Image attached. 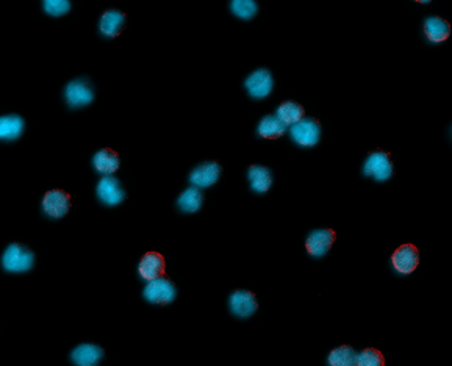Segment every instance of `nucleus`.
I'll return each mask as SVG.
<instances>
[{
	"label": "nucleus",
	"mask_w": 452,
	"mask_h": 366,
	"mask_svg": "<svg viewBox=\"0 0 452 366\" xmlns=\"http://www.w3.org/2000/svg\"><path fill=\"white\" fill-rule=\"evenodd\" d=\"M35 256L29 247L19 243H13L6 247L2 256L3 270L10 272H25L34 268Z\"/></svg>",
	"instance_id": "1"
},
{
	"label": "nucleus",
	"mask_w": 452,
	"mask_h": 366,
	"mask_svg": "<svg viewBox=\"0 0 452 366\" xmlns=\"http://www.w3.org/2000/svg\"><path fill=\"white\" fill-rule=\"evenodd\" d=\"M143 294L149 302L166 305V304H171L175 299L177 290H175V285L169 280V277L161 276L155 280H150V282L146 285V288H144Z\"/></svg>",
	"instance_id": "2"
},
{
	"label": "nucleus",
	"mask_w": 452,
	"mask_h": 366,
	"mask_svg": "<svg viewBox=\"0 0 452 366\" xmlns=\"http://www.w3.org/2000/svg\"><path fill=\"white\" fill-rule=\"evenodd\" d=\"M363 174L371 175V177H374L377 182H385L391 179V175L395 174V168H393L388 154L384 152V150L372 152L368 156V160L365 161Z\"/></svg>",
	"instance_id": "3"
},
{
	"label": "nucleus",
	"mask_w": 452,
	"mask_h": 366,
	"mask_svg": "<svg viewBox=\"0 0 452 366\" xmlns=\"http://www.w3.org/2000/svg\"><path fill=\"white\" fill-rule=\"evenodd\" d=\"M291 138L294 142H298L299 146L312 147L316 145L321 136V126L318 121L310 119V117H304L302 121L294 124L290 129Z\"/></svg>",
	"instance_id": "4"
},
{
	"label": "nucleus",
	"mask_w": 452,
	"mask_h": 366,
	"mask_svg": "<svg viewBox=\"0 0 452 366\" xmlns=\"http://www.w3.org/2000/svg\"><path fill=\"white\" fill-rule=\"evenodd\" d=\"M64 97H66V102L72 108L85 107L94 101V91L87 78H77V80H72L64 89Z\"/></svg>",
	"instance_id": "5"
},
{
	"label": "nucleus",
	"mask_w": 452,
	"mask_h": 366,
	"mask_svg": "<svg viewBox=\"0 0 452 366\" xmlns=\"http://www.w3.org/2000/svg\"><path fill=\"white\" fill-rule=\"evenodd\" d=\"M43 210L50 218H63L71 210V196L63 189H52L43 199Z\"/></svg>",
	"instance_id": "6"
},
{
	"label": "nucleus",
	"mask_w": 452,
	"mask_h": 366,
	"mask_svg": "<svg viewBox=\"0 0 452 366\" xmlns=\"http://www.w3.org/2000/svg\"><path fill=\"white\" fill-rule=\"evenodd\" d=\"M337 233L332 228H316L313 230L305 241V247L313 257H323L330 251L332 244L335 243Z\"/></svg>",
	"instance_id": "7"
},
{
	"label": "nucleus",
	"mask_w": 452,
	"mask_h": 366,
	"mask_svg": "<svg viewBox=\"0 0 452 366\" xmlns=\"http://www.w3.org/2000/svg\"><path fill=\"white\" fill-rule=\"evenodd\" d=\"M246 88L254 99H265L271 94L274 80L270 69H257L246 78Z\"/></svg>",
	"instance_id": "8"
},
{
	"label": "nucleus",
	"mask_w": 452,
	"mask_h": 366,
	"mask_svg": "<svg viewBox=\"0 0 452 366\" xmlns=\"http://www.w3.org/2000/svg\"><path fill=\"white\" fill-rule=\"evenodd\" d=\"M221 173L222 168L218 161L201 163V165L196 166L193 173L189 174V182H191L196 188H208L219 180Z\"/></svg>",
	"instance_id": "9"
},
{
	"label": "nucleus",
	"mask_w": 452,
	"mask_h": 366,
	"mask_svg": "<svg viewBox=\"0 0 452 366\" xmlns=\"http://www.w3.org/2000/svg\"><path fill=\"white\" fill-rule=\"evenodd\" d=\"M97 196L107 205H117L126 199V191L121 186L119 180L113 175H103L97 183Z\"/></svg>",
	"instance_id": "10"
},
{
	"label": "nucleus",
	"mask_w": 452,
	"mask_h": 366,
	"mask_svg": "<svg viewBox=\"0 0 452 366\" xmlns=\"http://www.w3.org/2000/svg\"><path fill=\"white\" fill-rule=\"evenodd\" d=\"M393 266L401 274H410L416 270L419 265V251L414 244L399 246L391 257Z\"/></svg>",
	"instance_id": "11"
},
{
	"label": "nucleus",
	"mask_w": 452,
	"mask_h": 366,
	"mask_svg": "<svg viewBox=\"0 0 452 366\" xmlns=\"http://www.w3.org/2000/svg\"><path fill=\"white\" fill-rule=\"evenodd\" d=\"M228 304H231V310L233 315H237L240 318L252 316L258 309L257 298H255L254 293L247 290L233 291L231 299H228Z\"/></svg>",
	"instance_id": "12"
},
{
	"label": "nucleus",
	"mask_w": 452,
	"mask_h": 366,
	"mask_svg": "<svg viewBox=\"0 0 452 366\" xmlns=\"http://www.w3.org/2000/svg\"><path fill=\"white\" fill-rule=\"evenodd\" d=\"M124 29H126V15L122 11L108 10L103 13L99 22V30L103 36L116 38L122 34Z\"/></svg>",
	"instance_id": "13"
},
{
	"label": "nucleus",
	"mask_w": 452,
	"mask_h": 366,
	"mask_svg": "<svg viewBox=\"0 0 452 366\" xmlns=\"http://www.w3.org/2000/svg\"><path fill=\"white\" fill-rule=\"evenodd\" d=\"M71 358L77 366H99L103 358V349L96 344L85 343L72 351Z\"/></svg>",
	"instance_id": "14"
},
{
	"label": "nucleus",
	"mask_w": 452,
	"mask_h": 366,
	"mask_svg": "<svg viewBox=\"0 0 452 366\" xmlns=\"http://www.w3.org/2000/svg\"><path fill=\"white\" fill-rule=\"evenodd\" d=\"M140 276L144 280H155L163 276L165 272V258L159 252H147L140 261L138 266Z\"/></svg>",
	"instance_id": "15"
},
{
	"label": "nucleus",
	"mask_w": 452,
	"mask_h": 366,
	"mask_svg": "<svg viewBox=\"0 0 452 366\" xmlns=\"http://www.w3.org/2000/svg\"><path fill=\"white\" fill-rule=\"evenodd\" d=\"M424 34L432 43H443L451 35V25L442 17L429 16L424 21Z\"/></svg>",
	"instance_id": "16"
},
{
	"label": "nucleus",
	"mask_w": 452,
	"mask_h": 366,
	"mask_svg": "<svg viewBox=\"0 0 452 366\" xmlns=\"http://www.w3.org/2000/svg\"><path fill=\"white\" fill-rule=\"evenodd\" d=\"M119 163H121L119 156H117V154L113 149H108V147L101 149L93 159L94 169L102 175H111L113 173H116L117 168H119Z\"/></svg>",
	"instance_id": "17"
},
{
	"label": "nucleus",
	"mask_w": 452,
	"mask_h": 366,
	"mask_svg": "<svg viewBox=\"0 0 452 366\" xmlns=\"http://www.w3.org/2000/svg\"><path fill=\"white\" fill-rule=\"evenodd\" d=\"M24 127H25V122L21 116L17 115L2 116V119H0V138L5 141L16 140L22 135Z\"/></svg>",
	"instance_id": "18"
},
{
	"label": "nucleus",
	"mask_w": 452,
	"mask_h": 366,
	"mask_svg": "<svg viewBox=\"0 0 452 366\" xmlns=\"http://www.w3.org/2000/svg\"><path fill=\"white\" fill-rule=\"evenodd\" d=\"M247 177H249V182H251L252 189L257 193H266L272 185V174L270 169L265 166H257V165L251 166L249 168Z\"/></svg>",
	"instance_id": "19"
},
{
	"label": "nucleus",
	"mask_w": 452,
	"mask_h": 366,
	"mask_svg": "<svg viewBox=\"0 0 452 366\" xmlns=\"http://www.w3.org/2000/svg\"><path fill=\"white\" fill-rule=\"evenodd\" d=\"M257 132L261 138L276 140V138H280V136H284V133L286 132V126L279 119L277 116L268 115L260 121Z\"/></svg>",
	"instance_id": "20"
},
{
	"label": "nucleus",
	"mask_w": 452,
	"mask_h": 366,
	"mask_svg": "<svg viewBox=\"0 0 452 366\" xmlns=\"http://www.w3.org/2000/svg\"><path fill=\"white\" fill-rule=\"evenodd\" d=\"M202 204H204V194L196 186L185 189V191L180 194L179 200H177V205H179L180 210L187 213L199 212Z\"/></svg>",
	"instance_id": "21"
},
{
	"label": "nucleus",
	"mask_w": 452,
	"mask_h": 366,
	"mask_svg": "<svg viewBox=\"0 0 452 366\" xmlns=\"http://www.w3.org/2000/svg\"><path fill=\"white\" fill-rule=\"evenodd\" d=\"M305 116L304 108L294 101H286L280 103L277 108V117L285 124V126H294L299 121H302Z\"/></svg>",
	"instance_id": "22"
},
{
	"label": "nucleus",
	"mask_w": 452,
	"mask_h": 366,
	"mask_svg": "<svg viewBox=\"0 0 452 366\" xmlns=\"http://www.w3.org/2000/svg\"><path fill=\"white\" fill-rule=\"evenodd\" d=\"M358 354L356 349L351 346L344 344L340 348L333 349L329 354V365L330 366H357Z\"/></svg>",
	"instance_id": "23"
},
{
	"label": "nucleus",
	"mask_w": 452,
	"mask_h": 366,
	"mask_svg": "<svg viewBox=\"0 0 452 366\" xmlns=\"http://www.w3.org/2000/svg\"><path fill=\"white\" fill-rule=\"evenodd\" d=\"M231 8L241 19H252L257 15V2L254 0H233Z\"/></svg>",
	"instance_id": "24"
},
{
	"label": "nucleus",
	"mask_w": 452,
	"mask_h": 366,
	"mask_svg": "<svg viewBox=\"0 0 452 366\" xmlns=\"http://www.w3.org/2000/svg\"><path fill=\"white\" fill-rule=\"evenodd\" d=\"M357 366H385V357L381 351L366 348L358 354Z\"/></svg>",
	"instance_id": "25"
},
{
	"label": "nucleus",
	"mask_w": 452,
	"mask_h": 366,
	"mask_svg": "<svg viewBox=\"0 0 452 366\" xmlns=\"http://www.w3.org/2000/svg\"><path fill=\"white\" fill-rule=\"evenodd\" d=\"M43 6L45 13H49L50 16H61L66 15V13L71 10V2L68 0H45L43 2Z\"/></svg>",
	"instance_id": "26"
},
{
	"label": "nucleus",
	"mask_w": 452,
	"mask_h": 366,
	"mask_svg": "<svg viewBox=\"0 0 452 366\" xmlns=\"http://www.w3.org/2000/svg\"><path fill=\"white\" fill-rule=\"evenodd\" d=\"M451 135H452V129H451Z\"/></svg>",
	"instance_id": "27"
}]
</instances>
